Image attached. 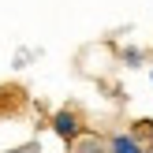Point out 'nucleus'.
Here are the masks:
<instances>
[{"label": "nucleus", "instance_id": "obj_4", "mask_svg": "<svg viewBox=\"0 0 153 153\" xmlns=\"http://www.w3.org/2000/svg\"><path fill=\"white\" fill-rule=\"evenodd\" d=\"M131 134L142 142V149H146V153H153V120H138V123L131 127Z\"/></svg>", "mask_w": 153, "mask_h": 153}, {"label": "nucleus", "instance_id": "obj_1", "mask_svg": "<svg viewBox=\"0 0 153 153\" xmlns=\"http://www.w3.org/2000/svg\"><path fill=\"white\" fill-rule=\"evenodd\" d=\"M52 131H56L60 138H64L67 146H71V142H75V138L82 134V120L75 116L71 108H64V112H56V116H52Z\"/></svg>", "mask_w": 153, "mask_h": 153}, {"label": "nucleus", "instance_id": "obj_3", "mask_svg": "<svg viewBox=\"0 0 153 153\" xmlns=\"http://www.w3.org/2000/svg\"><path fill=\"white\" fill-rule=\"evenodd\" d=\"M108 146H112V153H146V149H142V142L134 138L131 131H120V134H112V138H108Z\"/></svg>", "mask_w": 153, "mask_h": 153}, {"label": "nucleus", "instance_id": "obj_2", "mask_svg": "<svg viewBox=\"0 0 153 153\" xmlns=\"http://www.w3.org/2000/svg\"><path fill=\"white\" fill-rule=\"evenodd\" d=\"M67 153H112V146L101 138V134H94V131H82L79 138L67 146Z\"/></svg>", "mask_w": 153, "mask_h": 153}]
</instances>
